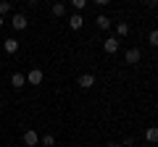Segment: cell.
Listing matches in <instances>:
<instances>
[{
  "mask_svg": "<svg viewBox=\"0 0 158 147\" xmlns=\"http://www.w3.org/2000/svg\"><path fill=\"white\" fill-rule=\"evenodd\" d=\"M124 61L129 63V66H137V63L142 61V50L140 47H129V50L124 53Z\"/></svg>",
  "mask_w": 158,
  "mask_h": 147,
  "instance_id": "obj_1",
  "label": "cell"
},
{
  "mask_svg": "<svg viewBox=\"0 0 158 147\" xmlns=\"http://www.w3.org/2000/svg\"><path fill=\"white\" fill-rule=\"evenodd\" d=\"M42 79H45V74H42V68H32V71L27 74V84H42Z\"/></svg>",
  "mask_w": 158,
  "mask_h": 147,
  "instance_id": "obj_2",
  "label": "cell"
},
{
  "mask_svg": "<svg viewBox=\"0 0 158 147\" xmlns=\"http://www.w3.org/2000/svg\"><path fill=\"white\" fill-rule=\"evenodd\" d=\"M21 139H24V145H27V147H37V145H40V134H37L34 129H27Z\"/></svg>",
  "mask_w": 158,
  "mask_h": 147,
  "instance_id": "obj_3",
  "label": "cell"
},
{
  "mask_svg": "<svg viewBox=\"0 0 158 147\" xmlns=\"http://www.w3.org/2000/svg\"><path fill=\"white\" fill-rule=\"evenodd\" d=\"M118 47H121V42H118V37H108V40L103 42V50H106L108 55H113V53H118Z\"/></svg>",
  "mask_w": 158,
  "mask_h": 147,
  "instance_id": "obj_4",
  "label": "cell"
},
{
  "mask_svg": "<svg viewBox=\"0 0 158 147\" xmlns=\"http://www.w3.org/2000/svg\"><path fill=\"white\" fill-rule=\"evenodd\" d=\"M27 16H24V13H13V18H11V26L16 29V32H24V29H27Z\"/></svg>",
  "mask_w": 158,
  "mask_h": 147,
  "instance_id": "obj_5",
  "label": "cell"
},
{
  "mask_svg": "<svg viewBox=\"0 0 158 147\" xmlns=\"http://www.w3.org/2000/svg\"><path fill=\"white\" fill-rule=\"evenodd\" d=\"M77 84L82 87V89H92V87H95V76H92V74H82L77 79Z\"/></svg>",
  "mask_w": 158,
  "mask_h": 147,
  "instance_id": "obj_6",
  "label": "cell"
},
{
  "mask_svg": "<svg viewBox=\"0 0 158 147\" xmlns=\"http://www.w3.org/2000/svg\"><path fill=\"white\" fill-rule=\"evenodd\" d=\"M69 26H71L74 32H79V29L85 26V16H82V13H71V16H69Z\"/></svg>",
  "mask_w": 158,
  "mask_h": 147,
  "instance_id": "obj_7",
  "label": "cell"
},
{
  "mask_svg": "<svg viewBox=\"0 0 158 147\" xmlns=\"http://www.w3.org/2000/svg\"><path fill=\"white\" fill-rule=\"evenodd\" d=\"M3 50H6L8 55H16V53H19V40H16V37H8V40L3 42Z\"/></svg>",
  "mask_w": 158,
  "mask_h": 147,
  "instance_id": "obj_8",
  "label": "cell"
},
{
  "mask_svg": "<svg viewBox=\"0 0 158 147\" xmlns=\"http://www.w3.org/2000/svg\"><path fill=\"white\" fill-rule=\"evenodd\" d=\"M24 84H27V74L16 71V74H13V76H11V87H13V89H21Z\"/></svg>",
  "mask_w": 158,
  "mask_h": 147,
  "instance_id": "obj_9",
  "label": "cell"
},
{
  "mask_svg": "<svg viewBox=\"0 0 158 147\" xmlns=\"http://www.w3.org/2000/svg\"><path fill=\"white\" fill-rule=\"evenodd\" d=\"M145 139L150 145H158V126H148L145 129Z\"/></svg>",
  "mask_w": 158,
  "mask_h": 147,
  "instance_id": "obj_10",
  "label": "cell"
},
{
  "mask_svg": "<svg viewBox=\"0 0 158 147\" xmlns=\"http://www.w3.org/2000/svg\"><path fill=\"white\" fill-rule=\"evenodd\" d=\"M116 34H118V37H127V34H129V24H127V21H118L116 24Z\"/></svg>",
  "mask_w": 158,
  "mask_h": 147,
  "instance_id": "obj_11",
  "label": "cell"
},
{
  "mask_svg": "<svg viewBox=\"0 0 158 147\" xmlns=\"http://www.w3.org/2000/svg\"><path fill=\"white\" fill-rule=\"evenodd\" d=\"M95 21H98V26H100V29H111V18H108L106 13H100V16H98Z\"/></svg>",
  "mask_w": 158,
  "mask_h": 147,
  "instance_id": "obj_12",
  "label": "cell"
},
{
  "mask_svg": "<svg viewBox=\"0 0 158 147\" xmlns=\"http://www.w3.org/2000/svg\"><path fill=\"white\" fill-rule=\"evenodd\" d=\"M53 16H66V3H56V6H53Z\"/></svg>",
  "mask_w": 158,
  "mask_h": 147,
  "instance_id": "obj_13",
  "label": "cell"
},
{
  "mask_svg": "<svg viewBox=\"0 0 158 147\" xmlns=\"http://www.w3.org/2000/svg\"><path fill=\"white\" fill-rule=\"evenodd\" d=\"M8 13H11V3H8V0H0V16L6 18Z\"/></svg>",
  "mask_w": 158,
  "mask_h": 147,
  "instance_id": "obj_14",
  "label": "cell"
},
{
  "mask_svg": "<svg viewBox=\"0 0 158 147\" xmlns=\"http://www.w3.org/2000/svg\"><path fill=\"white\" fill-rule=\"evenodd\" d=\"M40 142H42L45 147H53V145H56V137H53V134H45V137H40Z\"/></svg>",
  "mask_w": 158,
  "mask_h": 147,
  "instance_id": "obj_15",
  "label": "cell"
},
{
  "mask_svg": "<svg viewBox=\"0 0 158 147\" xmlns=\"http://www.w3.org/2000/svg\"><path fill=\"white\" fill-rule=\"evenodd\" d=\"M148 42H150L153 47H158V29H153V32L148 34Z\"/></svg>",
  "mask_w": 158,
  "mask_h": 147,
  "instance_id": "obj_16",
  "label": "cell"
},
{
  "mask_svg": "<svg viewBox=\"0 0 158 147\" xmlns=\"http://www.w3.org/2000/svg\"><path fill=\"white\" fill-rule=\"evenodd\" d=\"M69 3H71V6L77 8V11H82V8L87 6V0H69Z\"/></svg>",
  "mask_w": 158,
  "mask_h": 147,
  "instance_id": "obj_17",
  "label": "cell"
},
{
  "mask_svg": "<svg viewBox=\"0 0 158 147\" xmlns=\"http://www.w3.org/2000/svg\"><path fill=\"white\" fill-rule=\"evenodd\" d=\"M145 3H148L150 8H158V0H145Z\"/></svg>",
  "mask_w": 158,
  "mask_h": 147,
  "instance_id": "obj_18",
  "label": "cell"
},
{
  "mask_svg": "<svg viewBox=\"0 0 158 147\" xmlns=\"http://www.w3.org/2000/svg\"><path fill=\"white\" fill-rule=\"evenodd\" d=\"M98 6H108V3H111V0H95Z\"/></svg>",
  "mask_w": 158,
  "mask_h": 147,
  "instance_id": "obj_19",
  "label": "cell"
},
{
  "mask_svg": "<svg viewBox=\"0 0 158 147\" xmlns=\"http://www.w3.org/2000/svg\"><path fill=\"white\" fill-rule=\"evenodd\" d=\"M108 147H121V145H118V142H111V145H108Z\"/></svg>",
  "mask_w": 158,
  "mask_h": 147,
  "instance_id": "obj_20",
  "label": "cell"
},
{
  "mask_svg": "<svg viewBox=\"0 0 158 147\" xmlns=\"http://www.w3.org/2000/svg\"><path fill=\"white\" fill-rule=\"evenodd\" d=\"M27 3H32V6H37V3H40V0H27Z\"/></svg>",
  "mask_w": 158,
  "mask_h": 147,
  "instance_id": "obj_21",
  "label": "cell"
},
{
  "mask_svg": "<svg viewBox=\"0 0 158 147\" xmlns=\"http://www.w3.org/2000/svg\"><path fill=\"white\" fill-rule=\"evenodd\" d=\"M3 24H6V18H3V16H0V26H3Z\"/></svg>",
  "mask_w": 158,
  "mask_h": 147,
  "instance_id": "obj_22",
  "label": "cell"
},
{
  "mask_svg": "<svg viewBox=\"0 0 158 147\" xmlns=\"http://www.w3.org/2000/svg\"><path fill=\"white\" fill-rule=\"evenodd\" d=\"M0 50H3V42H0Z\"/></svg>",
  "mask_w": 158,
  "mask_h": 147,
  "instance_id": "obj_23",
  "label": "cell"
}]
</instances>
